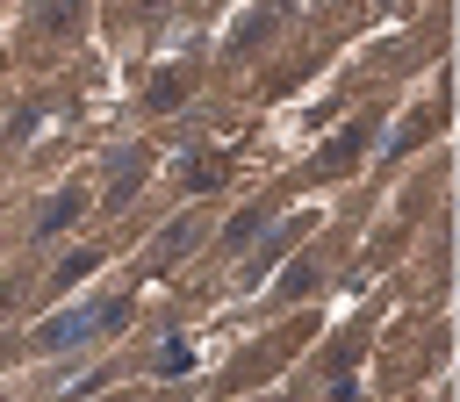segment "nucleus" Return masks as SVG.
<instances>
[{
	"label": "nucleus",
	"mask_w": 460,
	"mask_h": 402,
	"mask_svg": "<svg viewBox=\"0 0 460 402\" xmlns=\"http://www.w3.org/2000/svg\"><path fill=\"white\" fill-rule=\"evenodd\" d=\"M187 359H194L187 345H165V352H158V366H165V373H187Z\"/></svg>",
	"instance_id": "nucleus-11"
},
{
	"label": "nucleus",
	"mask_w": 460,
	"mask_h": 402,
	"mask_svg": "<svg viewBox=\"0 0 460 402\" xmlns=\"http://www.w3.org/2000/svg\"><path fill=\"white\" fill-rule=\"evenodd\" d=\"M180 93H187V72H158V79H151V93H144V100H151V108H172V100H180Z\"/></svg>",
	"instance_id": "nucleus-7"
},
{
	"label": "nucleus",
	"mask_w": 460,
	"mask_h": 402,
	"mask_svg": "<svg viewBox=\"0 0 460 402\" xmlns=\"http://www.w3.org/2000/svg\"><path fill=\"white\" fill-rule=\"evenodd\" d=\"M79 14H86V0H43V7H36V29H43V36H72Z\"/></svg>",
	"instance_id": "nucleus-3"
},
{
	"label": "nucleus",
	"mask_w": 460,
	"mask_h": 402,
	"mask_svg": "<svg viewBox=\"0 0 460 402\" xmlns=\"http://www.w3.org/2000/svg\"><path fill=\"white\" fill-rule=\"evenodd\" d=\"M259 230H266V208H244V215H237V223L223 230V251H244V244H252Z\"/></svg>",
	"instance_id": "nucleus-5"
},
{
	"label": "nucleus",
	"mask_w": 460,
	"mask_h": 402,
	"mask_svg": "<svg viewBox=\"0 0 460 402\" xmlns=\"http://www.w3.org/2000/svg\"><path fill=\"white\" fill-rule=\"evenodd\" d=\"M137 179H144V151H129V158H122V172H108V194H115V201H129V194H137Z\"/></svg>",
	"instance_id": "nucleus-6"
},
{
	"label": "nucleus",
	"mask_w": 460,
	"mask_h": 402,
	"mask_svg": "<svg viewBox=\"0 0 460 402\" xmlns=\"http://www.w3.org/2000/svg\"><path fill=\"white\" fill-rule=\"evenodd\" d=\"M122 323H129V302H122V294H108V302H86V309L50 316V323L36 330V345H43V352H58V345H79V337H101V330H122Z\"/></svg>",
	"instance_id": "nucleus-1"
},
{
	"label": "nucleus",
	"mask_w": 460,
	"mask_h": 402,
	"mask_svg": "<svg viewBox=\"0 0 460 402\" xmlns=\"http://www.w3.org/2000/svg\"><path fill=\"white\" fill-rule=\"evenodd\" d=\"M93 266H101V251H79V258H65V266H58V287H72V280H79V273H93Z\"/></svg>",
	"instance_id": "nucleus-10"
},
{
	"label": "nucleus",
	"mask_w": 460,
	"mask_h": 402,
	"mask_svg": "<svg viewBox=\"0 0 460 402\" xmlns=\"http://www.w3.org/2000/svg\"><path fill=\"white\" fill-rule=\"evenodd\" d=\"M79 208H86V194H79V187L50 194V201H43V215H36V237H58L65 223H79Z\"/></svg>",
	"instance_id": "nucleus-2"
},
{
	"label": "nucleus",
	"mask_w": 460,
	"mask_h": 402,
	"mask_svg": "<svg viewBox=\"0 0 460 402\" xmlns=\"http://www.w3.org/2000/svg\"><path fill=\"white\" fill-rule=\"evenodd\" d=\"M216 179H230V158H223V151L201 158V165H187V187H216Z\"/></svg>",
	"instance_id": "nucleus-8"
},
{
	"label": "nucleus",
	"mask_w": 460,
	"mask_h": 402,
	"mask_svg": "<svg viewBox=\"0 0 460 402\" xmlns=\"http://www.w3.org/2000/svg\"><path fill=\"white\" fill-rule=\"evenodd\" d=\"M367 136H374V122H352V129H345V136H338V151H323V158H316V172H338V165H352V158H359V144H367Z\"/></svg>",
	"instance_id": "nucleus-4"
},
{
	"label": "nucleus",
	"mask_w": 460,
	"mask_h": 402,
	"mask_svg": "<svg viewBox=\"0 0 460 402\" xmlns=\"http://www.w3.org/2000/svg\"><path fill=\"white\" fill-rule=\"evenodd\" d=\"M187 244H194V223H172V230H165V237H158V258H180V251H187Z\"/></svg>",
	"instance_id": "nucleus-9"
}]
</instances>
